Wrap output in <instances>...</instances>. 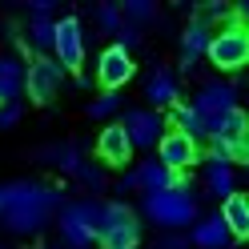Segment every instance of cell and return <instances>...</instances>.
<instances>
[{
  "label": "cell",
  "mask_w": 249,
  "mask_h": 249,
  "mask_svg": "<svg viewBox=\"0 0 249 249\" xmlns=\"http://www.w3.org/2000/svg\"><path fill=\"white\" fill-rule=\"evenodd\" d=\"M65 209V189L36 177L0 181V225L17 237H36Z\"/></svg>",
  "instance_id": "cell-1"
},
{
  "label": "cell",
  "mask_w": 249,
  "mask_h": 249,
  "mask_svg": "<svg viewBox=\"0 0 249 249\" xmlns=\"http://www.w3.org/2000/svg\"><path fill=\"white\" fill-rule=\"evenodd\" d=\"M141 217L149 225H157L161 233H185L201 217V205H197V193L189 189V181H177V189L169 193L141 197Z\"/></svg>",
  "instance_id": "cell-2"
},
{
  "label": "cell",
  "mask_w": 249,
  "mask_h": 249,
  "mask_svg": "<svg viewBox=\"0 0 249 249\" xmlns=\"http://www.w3.org/2000/svg\"><path fill=\"white\" fill-rule=\"evenodd\" d=\"M97 245L101 249H137L141 245V217L124 201H105L101 225H97Z\"/></svg>",
  "instance_id": "cell-3"
},
{
  "label": "cell",
  "mask_w": 249,
  "mask_h": 249,
  "mask_svg": "<svg viewBox=\"0 0 249 249\" xmlns=\"http://www.w3.org/2000/svg\"><path fill=\"white\" fill-rule=\"evenodd\" d=\"M101 209L105 201H72L56 213V229H60V241L69 249H89L97 241V225H101Z\"/></svg>",
  "instance_id": "cell-4"
},
{
  "label": "cell",
  "mask_w": 249,
  "mask_h": 249,
  "mask_svg": "<svg viewBox=\"0 0 249 249\" xmlns=\"http://www.w3.org/2000/svg\"><path fill=\"white\" fill-rule=\"evenodd\" d=\"M209 65L221 69V72H241L249 65V33L245 24H229V28H217V33L209 36Z\"/></svg>",
  "instance_id": "cell-5"
},
{
  "label": "cell",
  "mask_w": 249,
  "mask_h": 249,
  "mask_svg": "<svg viewBox=\"0 0 249 249\" xmlns=\"http://www.w3.org/2000/svg\"><path fill=\"white\" fill-rule=\"evenodd\" d=\"M85 24H81V17H60V20H53V60L65 72H76L85 65Z\"/></svg>",
  "instance_id": "cell-6"
},
{
  "label": "cell",
  "mask_w": 249,
  "mask_h": 249,
  "mask_svg": "<svg viewBox=\"0 0 249 249\" xmlns=\"http://www.w3.org/2000/svg\"><path fill=\"white\" fill-rule=\"evenodd\" d=\"M60 85H65V69L53 56H28L24 60V92L33 105H49L60 92Z\"/></svg>",
  "instance_id": "cell-7"
},
{
  "label": "cell",
  "mask_w": 249,
  "mask_h": 249,
  "mask_svg": "<svg viewBox=\"0 0 249 249\" xmlns=\"http://www.w3.org/2000/svg\"><path fill=\"white\" fill-rule=\"evenodd\" d=\"M117 124L124 129L133 153H137V149H157V141L165 137V117L153 113V108H124V117H121Z\"/></svg>",
  "instance_id": "cell-8"
},
{
  "label": "cell",
  "mask_w": 249,
  "mask_h": 249,
  "mask_svg": "<svg viewBox=\"0 0 249 249\" xmlns=\"http://www.w3.org/2000/svg\"><path fill=\"white\" fill-rule=\"evenodd\" d=\"M189 105H193V113H201L205 121H213V117L229 113V108H237V89L217 76V81H205V85L197 89V97Z\"/></svg>",
  "instance_id": "cell-9"
},
{
  "label": "cell",
  "mask_w": 249,
  "mask_h": 249,
  "mask_svg": "<svg viewBox=\"0 0 249 249\" xmlns=\"http://www.w3.org/2000/svg\"><path fill=\"white\" fill-rule=\"evenodd\" d=\"M133 72H137L133 56L121 53L117 44H108V49L101 53V60H97V81L105 85V92H121L124 85L133 81Z\"/></svg>",
  "instance_id": "cell-10"
},
{
  "label": "cell",
  "mask_w": 249,
  "mask_h": 249,
  "mask_svg": "<svg viewBox=\"0 0 249 249\" xmlns=\"http://www.w3.org/2000/svg\"><path fill=\"white\" fill-rule=\"evenodd\" d=\"M153 161H161L169 173H181V169H193L201 161V153H197V145L189 141V137H181V133L169 129L157 141V157H153Z\"/></svg>",
  "instance_id": "cell-11"
},
{
  "label": "cell",
  "mask_w": 249,
  "mask_h": 249,
  "mask_svg": "<svg viewBox=\"0 0 249 249\" xmlns=\"http://www.w3.org/2000/svg\"><path fill=\"white\" fill-rule=\"evenodd\" d=\"M177 97H181L177 76L169 72L165 65H153V69L145 72V101H149V108H153V113H161V108H173Z\"/></svg>",
  "instance_id": "cell-12"
},
{
  "label": "cell",
  "mask_w": 249,
  "mask_h": 249,
  "mask_svg": "<svg viewBox=\"0 0 249 249\" xmlns=\"http://www.w3.org/2000/svg\"><path fill=\"white\" fill-rule=\"evenodd\" d=\"M185 233H189V245H193V249H229V245H233V233L225 229V221H221L217 213L197 217Z\"/></svg>",
  "instance_id": "cell-13"
},
{
  "label": "cell",
  "mask_w": 249,
  "mask_h": 249,
  "mask_svg": "<svg viewBox=\"0 0 249 249\" xmlns=\"http://www.w3.org/2000/svg\"><path fill=\"white\" fill-rule=\"evenodd\" d=\"M97 157H101V165H117V169H124L133 161V145H129V137H124V129L117 121L97 133Z\"/></svg>",
  "instance_id": "cell-14"
},
{
  "label": "cell",
  "mask_w": 249,
  "mask_h": 249,
  "mask_svg": "<svg viewBox=\"0 0 249 249\" xmlns=\"http://www.w3.org/2000/svg\"><path fill=\"white\" fill-rule=\"evenodd\" d=\"M36 161H44V165L60 169V173L76 177V169L85 165V153H81L76 141H53V145H40V149H36Z\"/></svg>",
  "instance_id": "cell-15"
},
{
  "label": "cell",
  "mask_w": 249,
  "mask_h": 249,
  "mask_svg": "<svg viewBox=\"0 0 249 249\" xmlns=\"http://www.w3.org/2000/svg\"><path fill=\"white\" fill-rule=\"evenodd\" d=\"M209 28L201 24V20H189L185 24V33H181V56H177V65H181V72H193L197 69V60L205 56V49H209Z\"/></svg>",
  "instance_id": "cell-16"
},
{
  "label": "cell",
  "mask_w": 249,
  "mask_h": 249,
  "mask_svg": "<svg viewBox=\"0 0 249 249\" xmlns=\"http://www.w3.org/2000/svg\"><path fill=\"white\" fill-rule=\"evenodd\" d=\"M133 173H137V185H141V197H153V193H169V189H177V173H169V169L161 165V161H141V165H137L133 169Z\"/></svg>",
  "instance_id": "cell-17"
},
{
  "label": "cell",
  "mask_w": 249,
  "mask_h": 249,
  "mask_svg": "<svg viewBox=\"0 0 249 249\" xmlns=\"http://www.w3.org/2000/svg\"><path fill=\"white\" fill-rule=\"evenodd\" d=\"M24 92V60L17 53L0 56V105H20Z\"/></svg>",
  "instance_id": "cell-18"
},
{
  "label": "cell",
  "mask_w": 249,
  "mask_h": 249,
  "mask_svg": "<svg viewBox=\"0 0 249 249\" xmlns=\"http://www.w3.org/2000/svg\"><path fill=\"white\" fill-rule=\"evenodd\" d=\"M245 113H241V105L237 108H229V113H221V117H213V121H205V141L209 145H225V141H237V137H245Z\"/></svg>",
  "instance_id": "cell-19"
},
{
  "label": "cell",
  "mask_w": 249,
  "mask_h": 249,
  "mask_svg": "<svg viewBox=\"0 0 249 249\" xmlns=\"http://www.w3.org/2000/svg\"><path fill=\"white\" fill-rule=\"evenodd\" d=\"M217 217H221L225 229L233 233V241H241L249 233V201H245V193H229L221 201V213H217Z\"/></svg>",
  "instance_id": "cell-20"
},
{
  "label": "cell",
  "mask_w": 249,
  "mask_h": 249,
  "mask_svg": "<svg viewBox=\"0 0 249 249\" xmlns=\"http://www.w3.org/2000/svg\"><path fill=\"white\" fill-rule=\"evenodd\" d=\"M169 121H173V133L189 137L193 145L205 141V117L193 113V105H173V108H169Z\"/></svg>",
  "instance_id": "cell-21"
},
{
  "label": "cell",
  "mask_w": 249,
  "mask_h": 249,
  "mask_svg": "<svg viewBox=\"0 0 249 249\" xmlns=\"http://www.w3.org/2000/svg\"><path fill=\"white\" fill-rule=\"evenodd\" d=\"M229 193H237V169L209 161V169H205V197H213V201H225Z\"/></svg>",
  "instance_id": "cell-22"
},
{
  "label": "cell",
  "mask_w": 249,
  "mask_h": 249,
  "mask_svg": "<svg viewBox=\"0 0 249 249\" xmlns=\"http://www.w3.org/2000/svg\"><path fill=\"white\" fill-rule=\"evenodd\" d=\"M121 17H124V24H133V28H141V24H165V17H161V8L153 4V0H124L121 4Z\"/></svg>",
  "instance_id": "cell-23"
},
{
  "label": "cell",
  "mask_w": 249,
  "mask_h": 249,
  "mask_svg": "<svg viewBox=\"0 0 249 249\" xmlns=\"http://www.w3.org/2000/svg\"><path fill=\"white\" fill-rule=\"evenodd\" d=\"M76 181H81L85 189H92V193H105V189H108V177H105V165H92V161H85L81 169H76Z\"/></svg>",
  "instance_id": "cell-24"
},
{
  "label": "cell",
  "mask_w": 249,
  "mask_h": 249,
  "mask_svg": "<svg viewBox=\"0 0 249 249\" xmlns=\"http://www.w3.org/2000/svg\"><path fill=\"white\" fill-rule=\"evenodd\" d=\"M92 20H97V28H101V33H108V36H113L117 28L124 24V17H121V4H97Z\"/></svg>",
  "instance_id": "cell-25"
},
{
  "label": "cell",
  "mask_w": 249,
  "mask_h": 249,
  "mask_svg": "<svg viewBox=\"0 0 249 249\" xmlns=\"http://www.w3.org/2000/svg\"><path fill=\"white\" fill-rule=\"evenodd\" d=\"M117 108H121V97H117V92H101L97 101H89V108H85V113H89L92 121H105V117H113Z\"/></svg>",
  "instance_id": "cell-26"
},
{
  "label": "cell",
  "mask_w": 249,
  "mask_h": 249,
  "mask_svg": "<svg viewBox=\"0 0 249 249\" xmlns=\"http://www.w3.org/2000/svg\"><path fill=\"white\" fill-rule=\"evenodd\" d=\"M113 36H117V49H121V53H129V56H133V49H141V40H145V36H141V28H133V24H121Z\"/></svg>",
  "instance_id": "cell-27"
},
{
  "label": "cell",
  "mask_w": 249,
  "mask_h": 249,
  "mask_svg": "<svg viewBox=\"0 0 249 249\" xmlns=\"http://www.w3.org/2000/svg\"><path fill=\"white\" fill-rule=\"evenodd\" d=\"M153 249H189V233H161Z\"/></svg>",
  "instance_id": "cell-28"
},
{
  "label": "cell",
  "mask_w": 249,
  "mask_h": 249,
  "mask_svg": "<svg viewBox=\"0 0 249 249\" xmlns=\"http://www.w3.org/2000/svg\"><path fill=\"white\" fill-rule=\"evenodd\" d=\"M113 189H117V193H141V185H137V173H133V169H124V173L117 177Z\"/></svg>",
  "instance_id": "cell-29"
},
{
  "label": "cell",
  "mask_w": 249,
  "mask_h": 249,
  "mask_svg": "<svg viewBox=\"0 0 249 249\" xmlns=\"http://www.w3.org/2000/svg\"><path fill=\"white\" fill-rule=\"evenodd\" d=\"M17 121H20V105H0V133L12 129Z\"/></svg>",
  "instance_id": "cell-30"
},
{
  "label": "cell",
  "mask_w": 249,
  "mask_h": 249,
  "mask_svg": "<svg viewBox=\"0 0 249 249\" xmlns=\"http://www.w3.org/2000/svg\"><path fill=\"white\" fill-rule=\"evenodd\" d=\"M28 8H33V17H49V12H53V0H33Z\"/></svg>",
  "instance_id": "cell-31"
},
{
  "label": "cell",
  "mask_w": 249,
  "mask_h": 249,
  "mask_svg": "<svg viewBox=\"0 0 249 249\" xmlns=\"http://www.w3.org/2000/svg\"><path fill=\"white\" fill-rule=\"evenodd\" d=\"M0 249H8V245H0Z\"/></svg>",
  "instance_id": "cell-32"
}]
</instances>
